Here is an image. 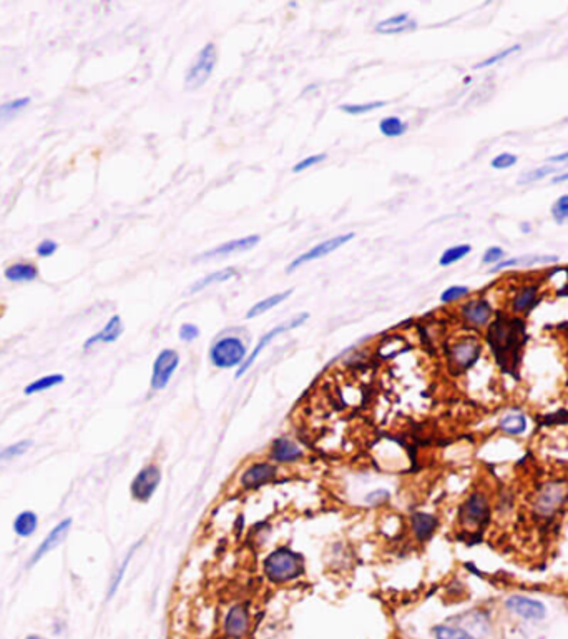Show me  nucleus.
Returning <instances> with one entry per match:
<instances>
[{
  "instance_id": "obj_15",
  "label": "nucleus",
  "mask_w": 568,
  "mask_h": 639,
  "mask_svg": "<svg viewBox=\"0 0 568 639\" xmlns=\"http://www.w3.org/2000/svg\"><path fill=\"white\" fill-rule=\"evenodd\" d=\"M505 606L515 613L517 616H522L525 619H543L545 618V606L540 601L536 600H530V598L525 596H512L508 598Z\"/></svg>"
},
{
  "instance_id": "obj_30",
  "label": "nucleus",
  "mask_w": 568,
  "mask_h": 639,
  "mask_svg": "<svg viewBox=\"0 0 568 639\" xmlns=\"http://www.w3.org/2000/svg\"><path fill=\"white\" fill-rule=\"evenodd\" d=\"M65 381V376L58 375V373H53V375H47L39 378V380L32 381V383L25 388V395H34V393H40V391H47L53 388V386L62 385Z\"/></svg>"
},
{
  "instance_id": "obj_22",
  "label": "nucleus",
  "mask_w": 568,
  "mask_h": 639,
  "mask_svg": "<svg viewBox=\"0 0 568 639\" xmlns=\"http://www.w3.org/2000/svg\"><path fill=\"white\" fill-rule=\"evenodd\" d=\"M301 454V448L288 438H278L271 443V458L278 463H292L299 460Z\"/></svg>"
},
{
  "instance_id": "obj_35",
  "label": "nucleus",
  "mask_w": 568,
  "mask_h": 639,
  "mask_svg": "<svg viewBox=\"0 0 568 639\" xmlns=\"http://www.w3.org/2000/svg\"><path fill=\"white\" fill-rule=\"evenodd\" d=\"M435 639H473L466 629L450 628V626H435L432 629Z\"/></svg>"
},
{
  "instance_id": "obj_50",
  "label": "nucleus",
  "mask_w": 568,
  "mask_h": 639,
  "mask_svg": "<svg viewBox=\"0 0 568 639\" xmlns=\"http://www.w3.org/2000/svg\"><path fill=\"white\" fill-rule=\"evenodd\" d=\"M25 639H45V638H42V636H35V634H32V636H27Z\"/></svg>"
},
{
  "instance_id": "obj_9",
  "label": "nucleus",
  "mask_w": 568,
  "mask_h": 639,
  "mask_svg": "<svg viewBox=\"0 0 568 639\" xmlns=\"http://www.w3.org/2000/svg\"><path fill=\"white\" fill-rule=\"evenodd\" d=\"M178 364H180V355L175 352V350H171V348L161 350V352L158 353L155 363H153L151 380H150L151 388L155 391L165 390L166 386H168L175 370L178 368Z\"/></svg>"
},
{
  "instance_id": "obj_2",
  "label": "nucleus",
  "mask_w": 568,
  "mask_h": 639,
  "mask_svg": "<svg viewBox=\"0 0 568 639\" xmlns=\"http://www.w3.org/2000/svg\"><path fill=\"white\" fill-rule=\"evenodd\" d=\"M304 573V560L290 548H279L266 558L264 574L271 583L283 584L299 578Z\"/></svg>"
},
{
  "instance_id": "obj_10",
  "label": "nucleus",
  "mask_w": 568,
  "mask_h": 639,
  "mask_svg": "<svg viewBox=\"0 0 568 639\" xmlns=\"http://www.w3.org/2000/svg\"><path fill=\"white\" fill-rule=\"evenodd\" d=\"M480 352L482 346L479 341L471 338L459 341V343L450 346L449 350L450 368H452L455 373H462L468 370V368L479 360Z\"/></svg>"
},
{
  "instance_id": "obj_11",
  "label": "nucleus",
  "mask_w": 568,
  "mask_h": 639,
  "mask_svg": "<svg viewBox=\"0 0 568 639\" xmlns=\"http://www.w3.org/2000/svg\"><path fill=\"white\" fill-rule=\"evenodd\" d=\"M160 483H161L160 468L155 465H148L133 478L132 486H130V489H132V496L137 499V501L145 503L153 496V494H155Z\"/></svg>"
},
{
  "instance_id": "obj_5",
  "label": "nucleus",
  "mask_w": 568,
  "mask_h": 639,
  "mask_svg": "<svg viewBox=\"0 0 568 639\" xmlns=\"http://www.w3.org/2000/svg\"><path fill=\"white\" fill-rule=\"evenodd\" d=\"M490 516L492 510L484 493H472L459 508V521L464 528L477 529L479 533L490 523Z\"/></svg>"
},
{
  "instance_id": "obj_38",
  "label": "nucleus",
  "mask_w": 568,
  "mask_h": 639,
  "mask_svg": "<svg viewBox=\"0 0 568 639\" xmlns=\"http://www.w3.org/2000/svg\"><path fill=\"white\" fill-rule=\"evenodd\" d=\"M467 294H468V288L467 286H461V285L449 286L447 290L442 291L440 301H442V303H454V301L464 298V296H466Z\"/></svg>"
},
{
  "instance_id": "obj_48",
  "label": "nucleus",
  "mask_w": 568,
  "mask_h": 639,
  "mask_svg": "<svg viewBox=\"0 0 568 639\" xmlns=\"http://www.w3.org/2000/svg\"><path fill=\"white\" fill-rule=\"evenodd\" d=\"M547 162H550V164H560V162H568V152H563V154L550 157Z\"/></svg>"
},
{
  "instance_id": "obj_17",
  "label": "nucleus",
  "mask_w": 568,
  "mask_h": 639,
  "mask_svg": "<svg viewBox=\"0 0 568 639\" xmlns=\"http://www.w3.org/2000/svg\"><path fill=\"white\" fill-rule=\"evenodd\" d=\"M461 313L468 325L484 327L492 318V307L485 300H473L464 305Z\"/></svg>"
},
{
  "instance_id": "obj_47",
  "label": "nucleus",
  "mask_w": 568,
  "mask_h": 639,
  "mask_svg": "<svg viewBox=\"0 0 568 639\" xmlns=\"http://www.w3.org/2000/svg\"><path fill=\"white\" fill-rule=\"evenodd\" d=\"M387 498H389V493L384 492V489H379V492H374V493L369 494L367 501L372 503V505H379V503L386 501Z\"/></svg>"
},
{
  "instance_id": "obj_33",
  "label": "nucleus",
  "mask_w": 568,
  "mask_h": 639,
  "mask_svg": "<svg viewBox=\"0 0 568 639\" xmlns=\"http://www.w3.org/2000/svg\"><path fill=\"white\" fill-rule=\"evenodd\" d=\"M536 298V288L535 286H527L522 291H518L515 300H513V310L515 312H525L529 310L532 305L535 303Z\"/></svg>"
},
{
  "instance_id": "obj_18",
  "label": "nucleus",
  "mask_w": 568,
  "mask_h": 639,
  "mask_svg": "<svg viewBox=\"0 0 568 639\" xmlns=\"http://www.w3.org/2000/svg\"><path fill=\"white\" fill-rule=\"evenodd\" d=\"M70 526H72V520H63L62 523H58L55 528H53L50 533L47 534V538H45L42 543H40V546L37 548V551H35L34 556H32L30 566H34L35 562H39L40 560H42V558L47 555L48 551H52L53 548H57L58 543H60L62 539H65L67 533H69V529H70Z\"/></svg>"
},
{
  "instance_id": "obj_44",
  "label": "nucleus",
  "mask_w": 568,
  "mask_h": 639,
  "mask_svg": "<svg viewBox=\"0 0 568 639\" xmlns=\"http://www.w3.org/2000/svg\"><path fill=\"white\" fill-rule=\"evenodd\" d=\"M517 164V157L512 154H500L492 160V169L495 170H507Z\"/></svg>"
},
{
  "instance_id": "obj_27",
  "label": "nucleus",
  "mask_w": 568,
  "mask_h": 639,
  "mask_svg": "<svg viewBox=\"0 0 568 639\" xmlns=\"http://www.w3.org/2000/svg\"><path fill=\"white\" fill-rule=\"evenodd\" d=\"M39 520L34 511H24L13 521V531L22 538H29L37 531Z\"/></svg>"
},
{
  "instance_id": "obj_31",
  "label": "nucleus",
  "mask_w": 568,
  "mask_h": 639,
  "mask_svg": "<svg viewBox=\"0 0 568 639\" xmlns=\"http://www.w3.org/2000/svg\"><path fill=\"white\" fill-rule=\"evenodd\" d=\"M471 251H472V246L467 245V243H464V245L450 246V249H447L444 253L440 255L439 265L440 267H450V265L461 262L462 258H466Z\"/></svg>"
},
{
  "instance_id": "obj_34",
  "label": "nucleus",
  "mask_w": 568,
  "mask_h": 639,
  "mask_svg": "<svg viewBox=\"0 0 568 639\" xmlns=\"http://www.w3.org/2000/svg\"><path fill=\"white\" fill-rule=\"evenodd\" d=\"M30 448H32V441L30 440L19 441V443L12 444V447H7L6 449H2V452H0V463L15 460V458H19L24 453L29 452Z\"/></svg>"
},
{
  "instance_id": "obj_25",
  "label": "nucleus",
  "mask_w": 568,
  "mask_h": 639,
  "mask_svg": "<svg viewBox=\"0 0 568 639\" xmlns=\"http://www.w3.org/2000/svg\"><path fill=\"white\" fill-rule=\"evenodd\" d=\"M236 275H238L236 268L228 267V268L218 270V272L210 273V275H206L205 278H201V280H196L195 283H193L191 288H189V294L191 295L198 294V291L205 290V288H208L211 285H216V283H223V282L231 280V278H234Z\"/></svg>"
},
{
  "instance_id": "obj_42",
  "label": "nucleus",
  "mask_w": 568,
  "mask_h": 639,
  "mask_svg": "<svg viewBox=\"0 0 568 639\" xmlns=\"http://www.w3.org/2000/svg\"><path fill=\"white\" fill-rule=\"evenodd\" d=\"M57 250H58V243L55 240H50V238H45V240H42L37 245L35 253H37L40 258H50V256L57 253Z\"/></svg>"
},
{
  "instance_id": "obj_36",
  "label": "nucleus",
  "mask_w": 568,
  "mask_h": 639,
  "mask_svg": "<svg viewBox=\"0 0 568 639\" xmlns=\"http://www.w3.org/2000/svg\"><path fill=\"white\" fill-rule=\"evenodd\" d=\"M140 544H142V541L137 543V544H133V548H132V550H130V551H128V555H126L125 561H123V562H121L120 569H119V571H116V574H115L114 581H111L110 591H108V598H114V595H115V593H116V589H119V586H120L121 579H123V576H125V571H126V568H128V565H130V560H132L133 555H135V551H137V550H138V548H140Z\"/></svg>"
},
{
  "instance_id": "obj_37",
  "label": "nucleus",
  "mask_w": 568,
  "mask_h": 639,
  "mask_svg": "<svg viewBox=\"0 0 568 639\" xmlns=\"http://www.w3.org/2000/svg\"><path fill=\"white\" fill-rule=\"evenodd\" d=\"M520 51V45H512V47H508V48H505L503 52H499V53H495V55L492 57H489V58H485V60H482L479 62V64H477L475 67H473V69H487V67H492L495 64H499L500 60H503V58H507L508 55H510V53L513 52H518Z\"/></svg>"
},
{
  "instance_id": "obj_16",
  "label": "nucleus",
  "mask_w": 568,
  "mask_h": 639,
  "mask_svg": "<svg viewBox=\"0 0 568 639\" xmlns=\"http://www.w3.org/2000/svg\"><path fill=\"white\" fill-rule=\"evenodd\" d=\"M121 333H123V322H121L120 315H114V317L108 320L107 325L103 327L100 331L95 333L93 336H90V338L85 341L83 348L88 350L98 343H102V345L115 343V341L121 336Z\"/></svg>"
},
{
  "instance_id": "obj_43",
  "label": "nucleus",
  "mask_w": 568,
  "mask_h": 639,
  "mask_svg": "<svg viewBox=\"0 0 568 639\" xmlns=\"http://www.w3.org/2000/svg\"><path fill=\"white\" fill-rule=\"evenodd\" d=\"M552 215L557 222H565L568 218V195H562L552 206Z\"/></svg>"
},
{
  "instance_id": "obj_12",
  "label": "nucleus",
  "mask_w": 568,
  "mask_h": 639,
  "mask_svg": "<svg viewBox=\"0 0 568 639\" xmlns=\"http://www.w3.org/2000/svg\"><path fill=\"white\" fill-rule=\"evenodd\" d=\"M278 476V468L269 463H255L241 475V485L245 489H256L269 483Z\"/></svg>"
},
{
  "instance_id": "obj_26",
  "label": "nucleus",
  "mask_w": 568,
  "mask_h": 639,
  "mask_svg": "<svg viewBox=\"0 0 568 639\" xmlns=\"http://www.w3.org/2000/svg\"><path fill=\"white\" fill-rule=\"evenodd\" d=\"M30 102H32L30 97H19L13 98V100L0 103V127L15 119L19 114H22V112L30 105Z\"/></svg>"
},
{
  "instance_id": "obj_24",
  "label": "nucleus",
  "mask_w": 568,
  "mask_h": 639,
  "mask_svg": "<svg viewBox=\"0 0 568 639\" xmlns=\"http://www.w3.org/2000/svg\"><path fill=\"white\" fill-rule=\"evenodd\" d=\"M558 256L555 255H527V256H520V258H508L500 262L497 267H495L492 272H500V270L510 268V267H532V265H539V263H557Z\"/></svg>"
},
{
  "instance_id": "obj_20",
  "label": "nucleus",
  "mask_w": 568,
  "mask_h": 639,
  "mask_svg": "<svg viewBox=\"0 0 568 639\" xmlns=\"http://www.w3.org/2000/svg\"><path fill=\"white\" fill-rule=\"evenodd\" d=\"M410 526H412V533L419 541H427L434 536L439 521L435 516L429 515V513H414L410 516Z\"/></svg>"
},
{
  "instance_id": "obj_29",
  "label": "nucleus",
  "mask_w": 568,
  "mask_h": 639,
  "mask_svg": "<svg viewBox=\"0 0 568 639\" xmlns=\"http://www.w3.org/2000/svg\"><path fill=\"white\" fill-rule=\"evenodd\" d=\"M500 430L507 435H522L527 430V420L522 413H508L500 421Z\"/></svg>"
},
{
  "instance_id": "obj_14",
  "label": "nucleus",
  "mask_w": 568,
  "mask_h": 639,
  "mask_svg": "<svg viewBox=\"0 0 568 639\" xmlns=\"http://www.w3.org/2000/svg\"><path fill=\"white\" fill-rule=\"evenodd\" d=\"M224 634L229 639H241L250 629V614L243 605L233 606L224 618Z\"/></svg>"
},
{
  "instance_id": "obj_19",
  "label": "nucleus",
  "mask_w": 568,
  "mask_h": 639,
  "mask_svg": "<svg viewBox=\"0 0 568 639\" xmlns=\"http://www.w3.org/2000/svg\"><path fill=\"white\" fill-rule=\"evenodd\" d=\"M417 27V22L409 15V13H395L389 19L381 20L376 25V32L382 35H398L404 32H410Z\"/></svg>"
},
{
  "instance_id": "obj_51",
  "label": "nucleus",
  "mask_w": 568,
  "mask_h": 639,
  "mask_svg": "<svg viewBox=\"0 0 568 639\" xmlns=\"http://www.w3.org/2000/svg\"><path fill=\"white\" fill-rule=\"evenodd\" d=\"M522 227H524V228H522V230H524V232H525V233H527V232H529V230H530V228H529V223H524V225H522Z\"/></svg>"
},
{
  "instance_id": "obj_40",
  "label": "nucleus",
  "mask_w": 568,
  "mask_h": 639,
  "mask_svg": "<svg viewBox=\"0 0 568 639\" xmlns=\"http://www.w3.org/2000/svg\"><path fill=\"white\" fill-rule=\"evenodd\" d=\"M558 425H568V411H563L562 409V411L550 413V415L543 416L539 423L540 428H543V426H558Z\"/></svg>"
},
{
  "instance_id": "obj_13",
  "label": "nucleus",
  "mask_w": 568,
  "mask_h": 639,
  "mask_svg": "<svg viewBox=\"0 0 568 639\" xmlns=\"http://www.w3.org/2000/svg\"><path fill=\"white\" fill-rule=\"evenodd\" d=\"M259 240H261L259 235H250V237L236 238V240H228V242L221 243V245L216 246V249L201 253L196 260H210V258H216V256H226L231 253H240V251H248V250L255 249V246L259 243Z\"/></svg>"
},
{
  "instance_id": "obj_21",
  "label": "nucleus",
  "mask_w": 568,
  "mask_h": 639,
  "mask_svg": "<svg viewBox=\"0 0 568 639\" xmlns=\"http://www.w3.org/2000/svg\"><path fill=\"white\" fill-rule=\"evenodd\" d=\"M4 277H6V280L13 283L34 282L40 277V270L37 265L32 262H15L4 270Z\"/></svg>"
},
{
  "instance_id": "obj_23",
  "label": "nucleus",
  "mask_w": 568,
  "mask_h": 639,
  "mask_svg": "<svg viewBox=\"0 0 568 639\" xmlns=\"http://www.w3.org/2000/svg\"><path fill=\"white\" fill-rule=\"evenodd\" d=\"M292 291H295V290H292V288H291V290L281 291V294H273V295L266 296L264 300L258 301V303H255L250 310H248L246 318H248V320H252V318L261 317V315H264L266 312H269V310H273L274 307H278L279 303H283L284 300L290 298V296L292 295Z\"/></svg>"
},
{
  "instance_id": "obj_1",
  "label": "nucleus",
  "mask_w": 568,
  "mask_h": 639,
  "mask_svg": "<svg viewBox=\"0 0 568 639\" xmlns=\"http://www.w3.org/2000/svg\"><path fill=\"white\" fill-rule=\"evenodd\" d=\"M529 340L524 320L499 315L487 330V343L502 373L518 378L522 353Z\"/></svg>"
},
{
  "instance_id": "obj_32",
  "label": "nucleus",
  "mask_w": 568,
  "mask_h": 639,
  "mask_svg": "<svg viewBox=\"0 0 568 639\" xmlns=\"http://www.w3.org/2000/svg\"><path fill=\"white\" fill-rule=\"evenodd\" d=\"M381 107H386L384 100L369 102V103H342L339 109H341V112H344V114H347V115L358 117V115H364V114H369V112H372V110L381 109Z\"/></svg>"
},
{
  "instance_id": "obj_7",
  "label": "nucleus",
  "mask_w": 568,
  "mask_h": 639,
  "mask_svg": "<svg viewBox=\"0 0 568 639\" xmlns=\"http://www.w3.org/2000/svg\"><path fill=\"white\" fill-rule=\"evenodd\" d=\"M308 318H309V313H301V315H297V317H295V318L288 320V322L281 323V325L274 327L273 330H269L268 333H264V335L261 336V340L258 341V345H256L255 348H252V352L250 353V357H246V360H245V362H243L241 367L238 368L236 378H241L243 375H245V373H246L248 370H250V368L252 367V364H255L256 360H258V357L261 355V352H263V350L266 348V346H268L269 343H271V341H273L274 338H276V336L281 335V333L291 331V330H295V328H297V327L304 325L306 320H308Z\"/></svg>"
},
{
  "instance_id": "obj_41",
  "label": "nucleus",
  "mask_w": 568,
  "mask_h": 639,
  "mask_svg": "<svg viewBox=\"0 0 568 639\" xmlns=\"http://www.w3.org/2000/svg\"><path fill=\"white\" fill-rule=\"evenodd\" d=\"M326 160V154H318V155H311V157H306V159L303 160H299L297 162V164L292 166V172L295 173H301V172H306V170L311 169V166H314V165H318V164H321V162Z\"/></svg>"
},
{
  "instance_id": "obj_28",
  "label": "nucleus",
  "mask_w": 568,
  "mask_h": 639,
  "mask_svg": "<svg viewBox=\"0 0 568 639\" xmlns=\"http://www.w3.org/2000/svg\"><path fill=\"white\" fill-rule=\"evenodd\" d=\"M379 130H381V133L384 135V137L398 138L403 137V135L407 132V124H405L403 119H399V117L391 115L384 117V119L379 121Z\"/></svg>"
},
{
  "instance_id": "obj_45",
  "label": "nucleus",
  "mask_w": 568,
  "mask_h": 639,
  "mask_svg": "<svg viewBox=\"0 0 568 639\" xmlns=\"http://www.w3.org/2000/svg\"><path fill=\"white\" fill-rule=\"evenodd\" d=\"M503 256H505L503 249H500V246H490V249L485 250L484 256H482V263L484 265L500 263V260H502Z\"/></svg>"
},
{
  "instance_id": "obj_46",
  "label": "nucleus",
  "mask_w": 568,
  "mask_h": 639,
  "mask_svg": "<svg viewBox=\"0 0 568 639\" xmlns=\"http://www.w3.org/2000/svg\"><path fill=\"white\" fill-rule=\"evenodd\" d=\"M198 336H200V328H198L196 325H193V323H184V325H182V328H180V338H182L183 341H187V343L195 341Z\"/></svg>"
},
{
  "instance_id": "obj_49",
  "label": "nucleus",
  "mask_w": 568,
  "mask_h": 639,
  "mask_svg": "<svg viewBox=\"0 0 568 639\" xmlns=\"http://www.w3.org/2000/svg\"><path fill=\"white\" fill-rule=\"evenodd\" d=\"M568 180V173H562V175H558V177H555L552 180L553 183H562V182H567Z\"/></svg>"
},
{
  "instance_id": "obj_8",
  "label": "nucleus",
  "mask_w": 568,
  "mask_h": 639,
  "mask_svg": "<svg viewBox=\"0 0 568 639\" xmlns=\"http://www.w3.org/2000/svg\"><path fill=\"white\" fill-rule=\"evenodd\" d=\"M354 237H356L354 233L351 232V233H344V235L332 237V238H329V240H324L321 243H318V245H314L311 250L304 251V253H301L299 256H296V258L290 263V267L286 268V272L292 273L296 268L303 267V265H306V263L314 262V260H319V258H324V256H327L329 253H332V251L339 250L341 246H344L346 243L353 240Z\"/></svg>"
},
{
  "instance_id": "obj_3",
  "label": "nucleus",
  "mask_w": 568,
  "mask_h": 639,
  "mask_svg": "<svg viewBox=\"0 0 568 639\" xmlns=\"http://www.w3.org/2000/svg\"><path fill=\"white\" fill-rule=\"evenodd\" d=\"M216 62H218V51L213 42L206 44L200 52L196 53L195 60L191 62V65L188 67L187 74H184V88L187 90H198L203 85L208 82L211 74L215 72Z\"/></svg>"
},
{
  "instance_id": "obj_6",
  "label": "nucleus",
  "mask_w": 568,
  "mask_h": 639,
  "mask_svg": "<svg viewBox=\"0 0 568 639\" xmlns=\"http://www.w3.org/2000/svg\"><path fill=\"white\" fill-rule=\"evenodd\" d=\"M568 498V485L565 481H548L536 493L534 511L542 518L553 516Z\"/></svg>"
},
{
  "instance_id": "obj_39",
  "label": "nucleus",
  "mask_w": 568,
  "mask_h": 639,
  "mask_svg": "<svg viewBox=\"0 0 568 639\" xmlns=\"http://www.w3.org/2000/svg\"><path fill=\"white\" fill-rule=\"evenodd\" d=\"M553 172H557V169H553V166H540V169L532 170V172H525V173L520 177V180H518V183H532V182H536V180L547 177L548 173H553Z\"/></svg>"
},
{
  "instance_id": "obj_4",
  "label": "nucleus",
  "mask_w": 568,
  "mask_h": 639,
  "mask_svg": "<svg viewBox=\"0 0 568 639\" xmlns=\"http://www.w3.org/2000/svg\"><path fill=\"white\" fill-rule=\"evenodd\" d=\"M210 360L216 368H221V370H228V368L234 367L240 368L246 360V346L238 336H221L211 346Z\"/></svg>"
}]
</instances>
